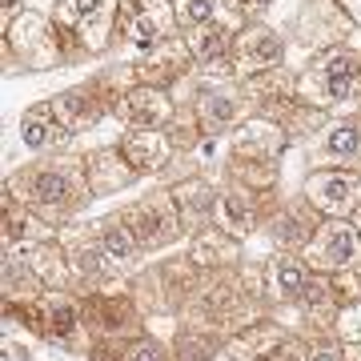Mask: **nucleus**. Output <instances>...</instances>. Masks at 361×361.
I'll return each instance as SVG.
<instances>
[{"mask_svg": "<svg viewBox=\"0 0 361 361\" xmlns=\"http://www.w3.org/2000/svg\"><path fill=\"white\" fill-rule=\"evenodd\" d=\"M4 193H13L28 209H37L49 225L65 229L68 221H77L85 213V205L92 201V185H89V173H85V157L52 153L8 169Z\"/></svg>", "mask_w": 361, "mask_h": 361, "instance_id": "nucleus-1", "label": "nucleus"}, {"mask_svg": "<svg viewBox=\"0 0 361 361\" xmlns=\"http://www.w3.org/2000/svg\"><path fill=\"white\" fill-rule=\"evenodd\" d=\"M4 322L25 329L37 341L65 349V353L89 357L92 349V337L85 329V305H80L77 289H49L44 297H32V301H4Z\"/></svg>", "mask_w": 361, "mask_h": 361, "instance_id": "nucleus-2", "label": "nucleus"}, {"mask_svg": "<svg viewBox=\"0 0 361 361\" xmlns=\"http://www.w3.org/2000/svg\"><path fill=\"white\" fill-rule=\"evenodd\" d=\"M201 281H205V273L185 257V249H173L169 257L145 261L141 269L129 277V289L149 322H157V317L177 322L180 313L189 310V301L201 289Z\"/></svg>", "mask_w": 361, "mask_h": 361, "instance_id": "nucleus-3", "label": "nucleus"}, {"mask_svg": "<svg viewBox=\"0 0 361 361\" xmlns=\"http://www.w3.org/2000/svg\"><path fill=\"white\" fill-rule=\"evenodd\" d=\"M297 97L322 113H334L341 104L361 97V49L334 44L310 56V65L297 73Z\"/></svg>", "mask_w": 361, "mask_h": 361, "instance_id": "nucleus-4", "label": "nucleus"}, {"mask_svg": "<svg viewBox=\"0 0 361 361\" xmlns=\"http://www.w3.org/2000/svg\"><path fill=\"white\" fill-rule=\"evenodd\" d=\"M116 213L125 221V229L133 233V241L145 249V257H165L173 249H185V241H189L169 185L145 189V193H137L129 205H121Z\"/></svg>", "mask_w": 361, "mask_h": 361, "instance_id": "nucleus-5", "label": "nucleus"}, {"mask_svg": "<svg viewBox=\"0 0 361 361\" xmlns=\"http://www.w3.org/2000/svg\"><path fill=\"white\" fill-rule=\"evenodd\" d=\"M49 16L65 32L68 56H97L113 49L121 0H52Z\"/></svg>", "mask_w": 361, "mask_h": 361, "instance_id": "nucleus-6", "label": "nucleus"}, {"mask_svg": "<svg viewBox=\"0 0 361 361\" xmlns=\"http://www.w3.org/2000/svg\"><path fill=\"white\" fill-rule=\"evenodd\" d=\"M4 44H8V56L16 65L32 68V73H49V68H61L68 61L65 32L56 28L52 16L32 13V8H20V13L8 16Z\"/></svg>", "mask_w": 361, "mask_h": 361, "instance_id": "nucleus-7", "label": "nucleus"}, {"mask_svg": "<svg viewBox=\"0 0 361 361\" xmlns=\"http://www.w3.org/2000/svg\"><path fill=\"white\" fill-rule=\"evenodd\" d=\"M80 305H85V329H89L92 341H101V337L133 341V337H141L145 329H149V317H145V310L137 305L129 281L80 293Z\"/></svg>", "mask_w": 361, "mask_h": 361, "instance_id": "nucleus-8", "label": "nucleus"}, {"mask_svg": "<svg viewBox=\"0 0 361 361\" xmlns=\"http://www.w3.org/2000/svg\"><path fill=\"white\" fill-rule=\"evenodd\" d=\"M193 113L197 121H201V129H205V137H213V141H221V137H229L233 129H241L253 113V101H249V89L245 80L237 77H221V73H213L205 80L197 85L193 92Z\"/></svg>", "mask_w": 361, "mask_h": 361, "instance_id": "nucleus-9", "label": "nucleus"}, {"mask_svg": "<svg viewBox=\"0 0 361 361\" xmlns=\"http://www.w3.org/2000/svg\"><path fill=\"white\" fill-rule=\"evenodd\" d=\"M61 245H65L68 273H73V289L77 293H92V289H104V285L129 281L125 273L116 269V261L104 253L92 221H68L61 229Z\"/></svg>", "mask_w": 361, "mask_h": 361, "instance_id": "nucleus-10", "label": "nucleus"}, {"mask_svg": "<svg viewBox=\"0 0 361 361\" xmlns=\"http://www.w3.org/2000/svg\"><path fill=\"white\" fill-rule=\"evenodd\" d=\"M180 37L173 0H121V16H116V44H125L133 56L161 49L165 40Z\"/></svg>", "mask_w": 361, "mask_h": 361, "instance_id": "nucleus-11", "label": "nucleus"}, {"mask_svg": "<svg viewBox=\"0 0 361 361\" xmlns=\"http://www.w3.org/2000/svg\"><path fill=\"white\" fill-rule=\"evenodd\" d=\"M285 52H289V44L277 28L265 20H249L233 37V77L249 80L261 73H273V68H285Z\"/></svg>", "mask_w": 361, "mask_h": 361, "instance_id": "nucleus-12", "label": "nucleus"}, {"mask_svg": "<svg viewBox=\"0 0 361 361\" xmlns=\"http://www.w3.org/2000/svg\"><path fill=\"white\" fill-rule=\"evenodd\" d=\"M301 193L322 217H353L361 205V173L357 169H310L301 180Z\"/></svg>", "mask_w": 361, "mask_h": 361, "instance_id": "nucleus-13", "label": "nucleus"}, {"mask_svg": "<svg viewBox=\"0 0 361 361\" xmlns=\"http://www.w3.org/2000/svg\"><path fill=\"white\" fill-rule=\"evenodd\" d=\"M322 221H325V217L310 205V197H305V193L281 197V201L269 209V217H265V229H261V237L269 241V249L305 253V245L313 241V233L322 229Z\"/></svg>", "mask_w": 361, "mask_h": 361, "instance_id": "nucleus-14", "label": "nucleus"}, {"mask_svg": "<svg viewBox=\"0 0 361 361\" xmlns=\"http://www.w3.org/2000/svg\"><path fill=\"white\" fill-rule=\"evenodd\" d=\"M301 257L313 265V273H341L353 269L361 257V233L353 221L345 217H325L322 229L313 233V241L305 245Z\"/></svg>", "mask_w": 361, "mask_h": 361, "instance_id": "nucleus-15", "label": "nucleus"}, {"mask_svg": "<svg viewBox=\"0 0 361 361\" xmlns=\"http://www.w3.org/2000/svg\"><path fill=\"white\" fill-rule=\"evenodd\" d=\"M261 277H265V297H269L273 313L293 310L313 281V265L301 257V253L269 249V257H261Z\"/></svg>", "mask_w": 361, "mask_h": 361, "instance_id": "nucleus-16", "label": "nucleus"}, {"mask_svg": "<svg viewBox=\"0 0 361 361\" xmlns=\"http://www.w3.org/2000/svg\"><path fill=\"white\" fill-rule=\"evenodd\" d=\"M273 193H253V189H241V185H221L217 197V221L225 233H233L237 241H253L261 229H265V217L277 201H269Z\"/></svg>", "mask_w": 361, "mask_h": 361, "instance_id": "nucleus-17", "label": "nucleus"}, {"mask_svg": "<svg viewBox=\"0 0 361 361\" xmlns=\"http://www.w3.org/2000/svg\"><path fill=\"white\" fill-rule=\"evenodd\" d=\"M310 161L313 169L334 165V169H357L361 173V113L325 121L310 141Z\"/></svg>", "mask_w": 361, "mask_h": 361, "instance_id": "nucleus-18", "label": "nucleus"}, {"mask_svg": "<svg viewBox=\"0 0 361 361\" xmlns=\"http://www.w3.org/2000/svg\"><path fill=\"white\" fill-rule=\"evenodd\" d=\"M293 37L305 44V49H334V44H345V32L357 28L349 20V13L337 4V0H305L297 16L289 20Z\"/></svg>", "mask_w": 361, "mask_h": 361, "instance_id": "nucleus-19", "label": "nucleus"}, {"mask_svg": "<svg viewBox=\"0 0 361 361\" xmlns=\"http://www.w3.org/2000/svg\"><path fill=\"white\" fill-rule=\"evenodd\" d=\"M116 149H121V157L129 161V169L141 180L165 177L169 165H173L177 153H180L165 129H125L121 141H116Z\"/></svg>", "mask_w": 361, "mask_h": 361, "instance_id": "nucleus-20", "label": "nucleus"}, {"mask_svg": "<svg viewBox=\"0 0 361 361\" xmlns=\"http://www.w3.org/2000/svg\"><path fill=\"white\" fill-rule=\"evenodd\" d=\"M293 337H297L293 325L285 322V317H277V313H269V317H261V322L229 334L225 357L229 361H261V357H269V353H277L281 345H289Z\"/></svg>", "mask_w": 361, "mask_h": 361, "instance_id": "nucleus-21", "label": "nucleus"}, {"mask_svg": "<svg viewBox=\"0 0 361 361\" xmlns=\"http://www.w3.org/2000/svg\"><path fill=\"white\" fill-rule=\"evenodd\" d=\"M116 121L125 129H169L173 116H177V104H173V92L169 89H153V85H133L121 104H116Z\"/></svg>", "mask_w": 361, "mask_h": 361, "instance_id": "nucleus-22", "label": "nucleus"}, {"mask_svg": "<svg viewBox=\"0 0 361 361\" xmlns=\"http://www.w3.org/2000/svg\"><path fill=\"white\" fill-rule=\"evenodd\" d=\"M133 68H137V80H141V85L173 92L177 80H185L197 68V61H193V52H189V44H185V37H173V40H165L161 49L137 56Z\"/></svg>", "mask_w": 361, "mask_h": 361, "instance_id": "nucleus-23", "label": "nucleus"}, {"mask_svg": "<svg viewBox=\"0 0 361 361\" xmlns=\"http://www.w3.org/2000/svg\"><path fill=\"white\" fill-rule=\"evenodd\" d=\"M169 193L177 201V213H180V225L185 233L193 237V233L209 229L213 221H217V197H221V185H213L209 177L201 173H189V177H177L169 185Z\"/></svg>", "mask_w": 361, "mask_h": 361, "instance_id": "nucleus-24", "label": "nucleus"}, {"mask_svg": "<svg viewBox=\"0 0 361 361\" xmlns=\"http://www.w3.org/2000/svg\"><path fill=\"white\" fill-rule=\"evenodd\" d=\"M285 145H289V133L277 121H269V116H249L241 129L229 133L225 157H237V161H281Z\"/></svg>", "mask_w": 361, "mask_h": 361, "instance_id": "nucleus-25", "label": "nucleus"}, {"mask_svg": "<svg viewBox=\"0 0 361 361\" xmlns=\"http://www.w3.org/2000/svg\"><path fill=\"white\" fill-rule=\"evenodd\" d=\"M20 141H25L28 153H37V157H52V153H61L65 145H73V137L77 133L65 129L61 125V116H56V109H52V101H37V104H28L25 113H20Z\"/></svg>", "mask_w": 361, "mask_h": 361, "instance_id": "nucleus-26", "label": "nucleus"}, {"mask_svg": "<svg viewBox=\"0 0 361 361\" xmlns=\"http://www.w3.org/2000/svg\"><path fill=\"white\" fill-rule=\"evenodd\" d=\"M185 257L193 261L201 273H217V269H233L249 257L245 253V241H237L233 233H225L221 225H209V229L193 233L185 241Z\"/></svg>", "mask_w": 361, "mask_h": 361, "instance_id": "nucleus-27", "label": "nucleus"}, {"mask_svg": "<svg viewBox=\"0 0 361 361\" xmlns=\"http://www.w3.org/2000/svg\"><path fill=\"white\" fill-rule=\"evenodd\" d=\"M4 253L20 257L49 289H73V273H68V257H65V245H61V233H56V237H44V241L4 245Z\"/></svg>", "mask_w": 361, "mask_h": 361, "instance_id": "nucleus-28", "label": "nucleus"}, {"mask_svg": "<svg viewBox=\"0 0 361 361\" xmlns=\"http://www.w3.org/2000/svg\"><path fill=\"white\" fill-rule=\"evenodd\" d=\"M85 173H89V185H92V197H113V193H125L137 185V173L129 169V161L121 157L116 145L109 149H92L85 153Z\"/></svg>", "mask_w": 361, "mask_h": 361, "instance_id": "nucleus-29", "label": "nucleus"}, {"mask_svg": "<svg viewBox=\"0 0 361 361\" xmlns=\"http://www.w3.org/2000/svg\"><path fill=\"white\" fill-rule=\"evenodd\" d=\"M225 341H229V334L193 322H173V337H169L173 361H217L225 357Z\"/></svg>", "mask_w": 361, "mask_h": 361, "instance_id": "nucleus-30", "label": "nucleus"}, {"mask_svg": "<svg viewBox=\"0 0 361 361\" xmlns=\"http://www.w3.org/2000/svg\"><path fill=\"white\" fill-rule=\"evenodd\" d=\"M92 229H97V237H101L104 253L116 261V269L125 273V277H133V273L141 269L145 261V249L133 241V233L125 229V221H121V213H104V217L92 221Z\"/></svg>", "mask_w": 361, "mask_h": 361, "instance_id": "nucleus-31", "label": "nucleus"}, {"mask_svg": "<svg viewBox=\"0 0 361 361\" xmlns=\"http://www.w3.org/2000/svg\"><path fill=\"white\" fill-rule=\"evenodd\" d=\"M0 225H4V245H25V241H44V237H56V225L40 217L37 209H28L25 201H16L13 193H4L0 201Z\"/></svg>", "mask_w": 361, "mask_h": 361, "instance_id": "nucleus-32", "label": "nucleus"}, {"mask_svg": "<svg viewBox=\"0 0 361 361\" xmlns=\"http://www.w3.org/2000/svg\"><path fill=\"white\" fill-rule=\"evenodd\" d=\"M0 289H4V301H32V297L49 293V285L40 281L20 257H13V253H4V265H0Z\"/></svg>", "mask_w": 361, "mask_h": 361, "instance_id": "nucleus-33", "label": "nucleus"}, {"mask_svg": "<svg viewBox=\"0 0 361 361\" xmlns=\"http://www.w3.org/2000/svg\"><path fill=\"white\" fill-rule=\"evenodd\" d=\"M173 13H177L180 32H193V28L217 20L221 16V0H173Z\"/></svg>", "mask_w": 361, "mask_h": 361, "instance_id": "nucleus-34", "label": "nucleus"}, {"mask_svg": "<svg viewBox=\"0 0 361 361\" xmlns=\"http://www.w3.org/2000/svg\"><path fill=\"white\" fill-rule=\"evenodd\" d=\"M125 361H173V345L165 337H157L153 329H145L141 337H133L125 349Z\"/></svg>", "mask_w": 361, "mask_h": 361, "instance_id": "nucleus-35", "label": "nucleus"}, {"mask_svg": "<svg viewBox=\"0 0 361 361\" xmlns=\"http://www.w3.org/2000/svg\"><path fill=\"white\" fill-rule=\"evenodd\" d=\"M277 0H221V13H225V20L233 16V25L241 28L249 25V20H265V13H269Z\"/></svg>", "mask_w": 361, "mask_h": 361, "instance_id": "nucleus-36", "label": "nucleus"}, {"mask_svg": "<svg viewBox=\"0 0 361 361\" xmlns=\"http://www.w3.org/2000/svg\"><path fill=\"white\" fill-rule=\"evenodd\" d=\"M305 357L310 361H345V341L337 334H313V337H305Z\"/></svg>", "mask_w": 361, "mask_h": 361, "instance_id": "nucleus-37", "label": "nucleus"}, {"mask_svg": "<svg viewBox=\"0 0 361 361\" xmlns=\"http://www.w3.org/2000/svg\"><path fill=\"white\" fill-rule=\"evenodd\" d=\"M334 334L341 337L345 345H353V341H361V301H353V305H341V310H337Z\"/></svg>", "mask_w": 361, "mask_h": 361, "instance_id": "nucleus-38", "label": "nucleus"}, {"mask_svg": "<svg viewBox=\"0 0 361 361\" xmlns=\"http://www.w3.org/2000/svg\"><path fill=\"white\" fill-rule=\"evenodd\" d=\"M125 349H129V341L101 337V341H92V349H89V357L85 361H125Z\"/></svg>", "mask_w": 361, "mask_h": 361, "instance_id": "nucleus-39", "label": "nucleus"}, {"mask_svg": "<svg viewBox=\"0 0 361 361\" xmlns=\"http://www.w3.org/2000/svg\"><path fill=\"white\" fill-rule=\"evenodd\" d=\"M337 4H341V8L349 13V20L361 28V0H337Z\"/></svg>", "mask_w": 361, "mask_h": 361, "instance_id": "nucleus-40", "label": "nucleus"}, {"mask_svg": "<svg viewBox=\"0 0 361 361\" xmlns=\"http://www.w3.org/2000/svg\"><path fill=\"white\" fill-rule=\"evenodd\" d=\"M345 361H361V341H353V345H345Z\"/></svg>", "mask_w": 361, "mask_h": 361, "instance_id": "nucleus-41", "label": "nucleus"}, {"mask_svg": "<svg viewBox=\"0 0 361 361\" xmlns=\"http://www.w3.org/2000/svg\"><path fill=\"white\" fill-rule=\"evenodd\" d=\"M349 221H353V225H357V233H361V205H357V213H353Z\"/></svg>", "mask_w": 361, "mask_h": 361, "instance_id": "nucleus-42", "label": "nucleus"}, {"mask_svg": "<svg viewBox=\"0 0 361 361\" xmlns=\"http://www.w3.org/2000/svg\"><path fill=\"white\" fill-rule=\"evenodd\" d=\"M353 269H357V277H361V257H357V265H353Z\"/></svg>", "mask_w": 361, "mask_h": 361, "instance_id": "nucleus-43", "label": "nucleus"}]
</instances>
